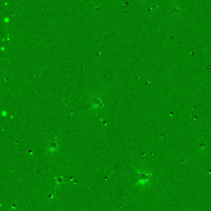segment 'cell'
I'll use <instances>...</instances> for the list:
<instances>
[{"label": "cell", "instance_id": "obj_1", "mask_svg": "<svg viewBox=\"0 0 211 211\" xmlns=\"http://www.w3.org/2000/svg\"><path fill=\"white\" fill-rule=\"evenodd\" d=\"M139 184L147 185L149 181V176H151L150 173H148L147 172H139Z\"/></svg>", "mask_w": 211, "mask_h": 211}, {"label": "cell", "instance_id": "obj_2", "mask_svg": "<svg viewBox=\"0 0 211 211\" xmlns=\"http://www.w3.org/2000/svg\"><path fill=\"white\" fill-rule=\"evenodd\" d=\"M58 148H59L58 143H55V142H52V143H50V144H49L48 150L50 151V152H54V151H56L58 149Z\"/></svg>", "mask_w": 211, "mask_h": 211}, {"label": "cell", "instance_id": "obj_3", "mask_svg": "<svg viewBox=\"0 0 211 211\" xmlns=\"http://www.w3.org/2000/svg\"><path fill=\"white\" fill-rule=\"evenodd\" d=\"M55 181L57 183V185H60L63 183V177L62 176H58V177L55 178Z\"/></svg>", "mask_w": 211, "mask_h": 211}, {"label": "cell", "instance_id": "obj_4", "mask_svg": "<svg viewBox=\"0 0 211 211\" xmlns=\"http://www.w3.org/2000/svg\"><path fill=\"white\" fill-rule=\"evenodd\" d=\"M205 148V144H204V143H202V144H200V149L201 150H204Z\"/></svg>", "mask_w": 211, "mask_h": 211}]
</instances>
